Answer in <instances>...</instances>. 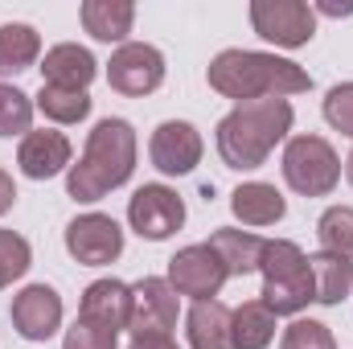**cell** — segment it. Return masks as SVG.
<instances>
[{"instance_id": "1", "label": "cell", "mask_w": 353, "mask_h": 349, "mask_svg": "<svg viewBox=\"0 0 353 349\" xmlns=\"http://www.w3.org/2000/svg\"><path fill=\"white\" fill-rule=\"evenodd\" d=\"M210 87L226 99L239 103H255V99H283V94H300L312 87V79L275 54H259V50H222L210 70H205Z\"/></svg>"}, {"instance_id": "2", "label": "cell", "mask_w": 353, "mask_h": 349, "mask_svg": "<svg viewBox=\"0 0 353 349\" xmlns=\"http://www.w3.org/2000/svg\"><path fill=\"white\" fill-rule=\"evenodd\" d=\"M292 132V103L288 99H255L239 103L218 123V152L226 169H259L267 152Z\"/></svg>"}, {"instance_id": "3", "label": "cell", "mask_w": 353, "mask_h": 349, "mask_svg": "<svg viewBox=\"0 0 353 349\" xmlns=\"http://www.w3.org/2000/svg\"><path fill=\"white\" fill-rule=\"evenodd\" d=\"M136 169V132L128 119H99L79 165H70L66 189L74 201H99L119 189Z\"/></svg>"}, {"instance_id": "4", "label": "cell", "mask_w": 353, "mask_h": 349, "mask_svg": "<svg viewBox=\"0 0 353 349\" xmlns=\"http://www.w3.org/2000/svg\"><path fill=\"white\" fill-rule=\"evenodd\" d=\"M259 271H263V304L275 317H292L312 300V267L296 243L288 239L267 243Z\"/></svg>"}, {"instance_id": "5", "label": "cell", "mask_w": 353, "mask_h": 349, "mask_svg": "<svg viewBox=\"0 0 353 349\" xmlns=\"http://www.w3.org/2000/svg\"><path fill=\"white\" fill-rule=\"evenodd\" d=\"M283 181L304 197H325L341 181V161L329 140L321 136H296L283 148Z\"/></svg>"}, {"instance_id": "6", "label": "cell", "mask_w": 353, "mask_h": 349, "mask_svg": "<svg viewBox=\"0 0 353 349\" xmlns=\"http://www.w3.org/2000/svg\"><path fill=\"white\" fill-rule=\"evenodd\" d=\"M251 25L267 41H275L283 50H300L316 33V12L300 0H255L251 4Z\"/></svg>"}, {"instance_id": "7", "label": "cell", "mask_w": 353, "mask_h": 349, "mask_svg": "<svg viewBox=\"0 0 353 349\" xmlns=\"http://www.w3.org/2000/svg\"><path fill=\"white\" fill-rule=\"evenodd\" d=\"M226 263L210 243H193L185 251H176L169 259V283L176 296H193V300H214L226 283Z\"/></svg>"}, {"instance_id": "8", "label": "cell", "mask_w": 353, "mask_h": 349, "mask_svg": "<svg viewBox=\"0 0 353 349\" xmlns=\"http://www.w3.org/2000/svg\"><path fill=\"white\" fill-rule=\"evenodd\" d=\"M128 222H132V230L140 239L161 243V239H169L185 226V201L169 185H144L128 201Z\"/></svg>"}, {"instance_id": "9", "label": "cell", "mask_w": 353, "mask_h": 349, "mask_svg": "<svg viewBox=\"0 0 353 349\" xmlns=\"http://www.w3.org/2000/svg\"><path fill=\"white\" fill-rule=\"evenodd\" d=\"M107 83L119 94H152V90L165 83V54L157 46H144V41H128L111 54L107 62Z\"/></svg>"}, {"instance_id": "10", "label": "cell", "mask_w": 353, "mask_h": 349, "mask_svg": "<svg viewBox=\"0 0 353 349\" xmlns=\"http://www.w3.org/2000/svg\"><path fill=\"white\" fill-rule=\"evenodd\" d=\"M66 251L87 267H103V263H115L123 251V230L115 218L107 214H79L70 226H66Z\"/></svg>"}, {"instance_id": "11", "label": "cell", "mask_w": 353, "mask_h": 349, "mask_svg": "<svg viewBox=\"0 0 353 349\" xmlns=\"http://www.w3.org/2000/svg\"><path fill=\"white\" fill-rule=\"evenodd\" d=\"M132 337L148 333H173L176 329V292L169 279L148 275L132 288Z\"/></svg>"}, {"instance_id": "12", "label": "cell", "mask_w": 353, "mask_h": 349, "mask_svg": "<svg viewBox=\"0 0 353 349\" xmlns=\"http://www.w3.org/2000/svg\"><path fill=\"white\" fill-rule=\"evenodd\" d=\"M8 317H12V329H17L25 341H46V337H54L58 325H62V296H58L50 283H29V288L12 300Z\"/></svg>"}, {"instance_id": "13", "label": "cell", "mask_w": 353, "mask_h": 349, "mask_svg": "<svg viewBox=\"0 0 353 349\" xmlns=\"http://www.w3.org/2000/svg\"><path fill=\"white\" fill-rule=\"evenodd\" d=\"M148 152H152V165H157L161 173L185 177L201 165V136H197V128L185 123V119H165V123L152 132Z\"/></svg>"}, {"instance_id": "14", "label": "cell", "mask_w": 353, "mask_h": 349, "mask_svg": "<svg viewBox=\"0 0 353 349\" xmlns=\"http://www.w3.org/2000/svg\"><path fill=\"white\" fill-rule=\"evenodd\" d=\"M79 321H87L94 329H107V333L128 329L132 325V288L119 279H94L83 292Z\"/></svg>"}, {"instance_id": "15", "label": "cell", "mask_w": 353, "mask_h": 349, "mask_svg": "<svg viewBox=\"0 0 353 349\" xmlns=\"http://www.w3.org/2000/svg\"><path fill=\"white\" fill-rule=\"evenodd\" d=\"M17 165H21V173L33 177V181H50V177H58L70 165V140H66L62 132H50V128L29 132V136L21 140Z\"/></svg>"}, {"instance_id": "16", "label": "cell", "mask_w": 353, "mask_h": 349, "mask_svg": "<svg viewBox=\"0 0 353 349\" xmlns=\"http://www.w3.org/2000/svg\"><path fill=\"white\" fill-rule=\"evenodd\" d=\"M234 312L222 300H197L189 308V346L193 349H234Z\"/></svg>"}, {"instance_id": "17", "label": "cell", "mask_w": 353, "mask_h": 349, "mask_svg": "<svg viewBox=\"0 0 353 349\" xmlns=\"http://www.w3.org/2000/svg\"><path fill=\"white\" fill-rule=\"evenodd\" d=\"M230 210L243 226H275L283 214H288V201L279 197L275 185L267 181H247L230 193Z\"/></svg>"}, {"instance_id": "18", "label": "cell", "mask_w": 353, "mask_h": 349, "mask_svg": "<svg viewBox=\"0 0 353 349\" xmlns=\"http://www.w3.org/2000/svg\"><path fill=\"white\" fill-rule=\"evenodd\" d=\"M94 79V58L83 46H54L41 62V83L62 90H87V83Z\"/></svg>"}, {"instance_id": "19", "label": "cell", "mask_w": 353, "mask_h": 349, "mask_svg": "<svg viewBox=\"0 0 353 349\" xmlns=\"http://www.w3.org/2000/svg\"><path fill=\"white\" fill-rule=\"evenodd\" d=\"M308 267H312V300L316 304H341L350 296V288H353V263L350 259L321 251V255L308 259Z\"/></svg>"}, {"instance_id": "20", "label": "cell", "mask_w": 353, "mask_h": 349, "mask_svg": "<svg viewBox=\"0 0 353 349\" xmlns=\"http://www.w3.org/2000/svg\"><path fill=\"white\" fill-rule=\"evenodd\" d=\"M132 21H136V8L128 0H87L83 4V25L99 41H123L132 33Z\"/></svg>"}, {"instance_id": "21", "label": "cell", "mask_w": 353, "mask_h": 349, "mask_svg": "<svg viewBox=\"0 0 353 349\" xmlns=\"http://www.w3.org/2000/svg\"><path fill=\"white\" fill-rule=\"evenodd\" d=\"M210 247L222 255L226 263V275H247V271H259V259H263V239L251 235V230H214Z\"/></svg>"}, {"instance_id": "22", "label": "cell", "mask_w": 353, "mask_h": 349, "mask_svg": "<svg viewBox=\"0 0 353 349\" xmlns=\"http://www.w3.org/2000/svg\"><path fill=\"white\" fill-rule=\"evenodd\" d=\"M41 37L33 25H0V74H21L37 62Z\"/></svg>"}, {"instance_id": "23", "label": "cell", "mask_w": 353, "mask_h": 349, "mask_svg": "<svg viewBox=\"0 0 353 349\" xmlns=\"http://www.w3.org/2000/svg\"><path fill=\"white\" fill-rule=\"evenodd\" d=\"M234 349H267L275 337V312L263 300H247L234 308Z\"/></svg>"}, {"instance_id": "24", "label": "cell", "mask_w": 353, "mask_h": 349, "mask_svg": "<svg viewBox=\"0 0 353 349\" xmlns=\"http://www.w3.org/2000/svg\"><path fill=\"white\" fill-rule=\"evenodd\" d=\"M37 107H41V115L54 119V123H79V119L90 115V94L87 90H62V87H46V83H41Z\"/></svg>"}, {"instance_id": "25", "label": "cell", "mask_w": 353, "mask_h": 349, "mask_svg": "<svg viewBox=\"0 0 353 349\" xmlns=\"http://www.w3.org/2000/svg\"><path fill=\"white\" fill-rule=\"evenodd\" d=\"M316 235H321V247L329 255H341V259H353V210L350 206H333L321 214L316 222Z\"/></svg>"}, {"instance_id": "26", "label": "cell", "mask_w": 353, "mask_h": 349, "mask_svg": "<svg viewBox=\"0 0 353 349\" xmlns=\"http://www.w3.org/2000/svg\"><path fill=\"white\" fill-rule=\"evenodd\" d=\"M33 123V99L25 90L0 83V136H21Z\"/></svg>"}, {"instance_id": "27", "label": "cell", "mask_w": 353, "mask_h": 349, "mask_svg": "<svg viewBox=\"0 0 353 349\" xmlns=\"http://www.w3.org/2000/svg\"><path fill=\"white\" fill-rule=\"evenodd\" d=\"M29 271V243L17 230H0V288Z\"/></svg>"}, {"instance_id": "28", "label": "cell", "mask_w": 353, "mask_h": 349, "mask_svg": "<svg viewBox=\"0 0 353 349\" xmlns=\"http://www.w3.org/2000/svg\"><path fill=\"white\" fill-rule=\"evenodd\" d=\"M279 349H337V341H333L329 325H321V321H292L283 329Z\"/></svg>"}, {"instance_id": "29", "label": "cell", "mask_w": 353, "mask_h": 349, "mask_svg": "<svg viewBox=\"0 0 353 349\" xmlns=\"http://www.w3.org/2000/svg\"><path fill=\"white\" fill-rule=\"evenodd\" d=\"M325 119L341 136H353V83H341L325 94Z\"/></svg>"}, {"instance_id": "30", "label": "cell", "mask_w": 353, "mask_h": 349, "mask_svg": "<svg viewBox=\"0 0 353 349\" xmlns=\"http://www.w3.org/2000/svg\"><path fill=\"white\" fill-rule=\"evenodd\" d=\"M62 349H119V333L94 329V325H87V321H74V325L66 329Z\"/></svg>"}, {"instance_id": "31", "label": "cell", "mask_w": 353, "mask_h": 349, "mask_svg": "<svg viewBox=\"0 0 353 349\" xmlns=\"http://www.w3.org/2000/svg\"><path fill=\"white\" fill-rule=\"evenodd\" d=\"M128 349H181L173 341V333H148V337H132Z\"/></svg>"}, {"instance_id": "32", "label": "cell", "mask_w": 353, "mask_h": 349, "mask_svg": "<svg viewBox=\"0 0 353 349\" xmlns=\"http://www.w3.org/2000/svg\"><path fill=\"white\" fill-rule=\"evenodd\" d=\"M12 201H17V185H12V177L0 169V214H8Z\"/></svg>"}, {"instance_id": "33", "label": "cell", "mask_w": 353, "mask_h": 349, "mask_svg": "<svg viewBox=\"0 0 353 349\" xmlns=\"http://www.w3.org/2000/svg\"><path fill=\"white\" fill-rule=\"evenodd\" d=\"M345 177H350V185H353V152L345 157Z\"/></svg>"}]
</instances>
